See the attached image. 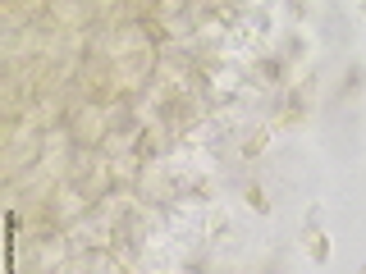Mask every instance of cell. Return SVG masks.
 Segmentation results:
<instances>
[{"label": "cell", "instance_id": "2", "mask_svg": "<svg viewBox=\"0 0 366 274\" xmlns=\"http://www.w3.org/2000/svg\"><path fill=\"white\" fill-rule=\"evenodd\" d=\"M362 14H366V5H362Z\"/></svg>", "mask_w": 366, "mask_h": 274}, {"label": "cell", "instance_id": "1", "mask_svg": "<svg viewBox=\"0 0 366 274\" xmlns=\"http://www.w3.org/2000/svg\"><path fill=\"white\" fill-rule=\"evenodd\" d=\"M325 210L320 206H312L307 210V224H302V247H307V256L316 260V265H330V256H335V247H330V233H325Z\"/></svg>", "mask_w": 366, "mask_h": 274}]
</instances>
